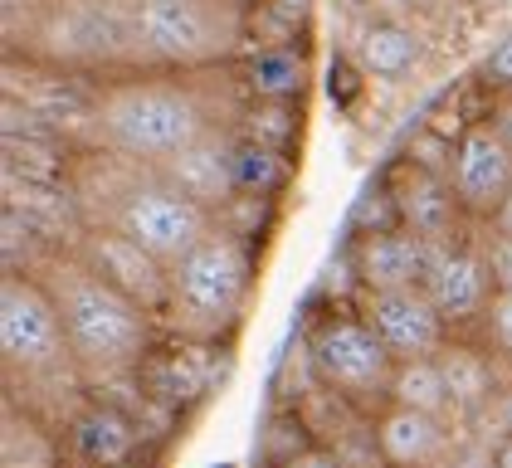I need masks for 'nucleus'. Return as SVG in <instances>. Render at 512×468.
Here are the masks:
<instances>
[{
    "label": "nucleus",
    "instance_id": "f257e3e1",
    "mask_svg": "<svg viewBox=\"0 0 512 468\" xmlns=\"http://www.w3.org/2000/svg\"><path fill=\"white\" fill-rule=\"evenodd\" d=\"M249 93L225 69H127L88 88V147L161 166L215 132H235Z\"/></svg>",
    "mask_w": 512,
    "mask_h": 468
},
{
    "label": "nucleus",
    "instance_id": "f03ea898",
    "mask_svg": "<svg viewBox=\"0 0 512 468\" xmlns=\"http://www.w3.org/2000/svg\"><path fill=\"white\" fill-rule=\"evenodd\" d=\"M74 200L83 210V225H108L137 244H147L161 264H176L196 249L215 215L196 205L186 191H176L161 166L132 161V156L88 147L74 161Z\"/></svg>",
    "mask_w": 512,
    "mask_h": 468
},
{
    "label": "nucleus",
    "instance_id": "7ed1b4c3",
    "mask_svg": "<svg viewBox=\"0 0 512 468\" xmlns=\"http://www.w3.org/2000/svg\"><path fill=\"white\" fill-rule=\"evenodd\" d=\"M35 273L54 293V308H59L83 381H118L142 371V361L157 351V312H147L137 298L113 288L74 249H49Z\"/></svg>",
    "mask_w": 512,
    "mask_h": 468
},
{
    "label": "nucleus",
    "instance_id": "20e7f679",
    "mask_svg": "<svg viewBox=\"0 0 512 468\" xmlns=\"http://www.w3.org/2000/svg\"><path fill=\"white\" fill-rule=\"evenodd\" d=\"M254 244L210 225L186 259L171 264V298L161 322L186 342H225L254 298Z\"/></svg>",
    "mask_w": 512,
    "mask_h": 468
},
{
    "label": "nucleus",
    "instance_id": "39448f33",
    "mask_svg": "<svg viewBox=\"0 0 512 468\" xmlns=\"http://www.w3.org/2000/svg\"><path fill=\"white\" fill-rule=\"evenodd\" d=\"M137 69H225L249 54V0H132Z\"/></svg>",
    "mask_w": 512,
    "mask_h": 468
},
{
    "label": "nucleus",
    "instance_id": "423d86ee",
    "mask_svg": "<svg viewBox=\"0 0 512 468\" xmlns=\"http://www.w3.org/2000/svg\"><path fill=\"white\" fill-rule=\"evenodd\" d=\"M0 361L15 386L30 390L83 381L54 293L30 269H0Z\"/></svg>",
    "mask_w": 512,
    "mask_h": 468
},
{
    "label": "nucleus",
    "instance_id": "0eeeda50",
    "mask_svg": "<svg viewBox=\"0 0 512 468\" xmlns=\"http://www.w3.org/2000/svg\"><path fill=\"white\" fill-rule=\"evenodd\" d=\"M25 54L69 74H127L137 69L132 49V0H49L40 5Z\"/></svg>",
    "mask_w": 512,
    "mask_h": 468
},
{
    "label": "nucleus",
    "instance_id": "6e6552de",
    "mask_svg": "<svg viewBox=\"0 0 512 468\" xmlns=\"http://www.w3.org/2000/svg\"><path fill=\"white\" fill-rule=\"evenodd\" d=\"M308 356H313L317 381L342 395L356 410H381L391 395L395 351L376 337V327L361 312H327L308 327Z\"/></svg>",
    "mask_w": 512,
    "mask_h": 468
},
{
    "label": "nucleus",
    "instance_id": "1a4fd4ad",
    "mask_svg": "<svg viewBox=\"0 0 512 468\" xmlns=\"http://www.w3.org/2000/svg\"><path fill=\"white\" fill-rule=\"evenodd\" d=\"M449 191L464 205V215L473 220H493V210L508 200L512 191V147L503 142V132L478 117L464 127V137L454 142V166H449Z\"/></svg>",
    "mask_w": 512,
    "mask_h": 468
},
{
    "label": "nucleus",
    "instance_id": "9d476101",
    "mask_svg": "<svg viewBox=\"0 0 512 468\" xmlns=\"http://www.w3.org/2000/svg\"><path fill=\"white\" fill-rule=\"evenodd\" d=\"M88 269H98L113 288H122L127 298H137L147 312H166V298H171V264H161L157 254L127 234L108 230V225H83L79 244H74Z\"/></svg>",
    "mask_w": 512,
    "mask_h": 468
},
{
    "label": "nucleus",
    "instance_id": "9b49d317",
    "mask_svg": "<svg viewBox=\"0 0 512 468\" xmlns=\"http://www.w3.org/2000/svg\"><path fill=\"white\" fill-rule=\"evenodd\" d=\"M425 293L434 298V308L444 312L449 327L483 322L488 303L498 298V278H493V264H488V244H459V239H444V244L434 249Z\"/></svg>",
    "mask_w": 512,
    "mask_h": 468
},
{
    "label": "nucleus",
    "instance_id": "f8f14e48",
    "mask_svg": "<svg viewBox=\"0 0 512 468\" xmlns=\"http://www.w3.org/2000/svg\"><path fill=\"white\" fill-rule=\"evenodd\" d=\"M361 317L376 327V337L395 351V361H415V356H439L444 342L454 337V327L444 322V312L434 308L425 288H395V293H361Z\"/></svg>",
    "mask_w": 512,
    "mask_h": 468
},
{
    "label": "nucleus",
    "instance_id": "ddd939ff",
    "mask_svg": "<svg viewBox=\"0 0 512 468\" xmlns=\"http://www.w3.org/2000/svg\"><path fill=\"white\" fill-rule=\"evenodd\" d=\"M434 239L405 230H376V234H356L352 239V273L361 293H395V288H425L434 264Z\"/></svg>",
    "mask_w": 512,
    "mask_h": 468
},
{
    "label": "nucleus",
    "instance_id": "4468645a",
    "mask_svg": "<svg viewBox=\"0 0 512 468\" xmlns=\"http://www.w3.org/2000/svg\"><path fill=\"white\" fill-rule=\"evenodd\" d=\"M371 434L386 468H444L454 454V429L439 415L410 410V405H381L371 415Z\"/></svg>",
    "mask_w": 512,
    "mask_h": 468
},
{
    "label": "nucleus",
    "instance_id": "2eb2a0df",
    "mask_svg": "<svg viewBox=\"0 0 512 468\" xmlns=\"http://www.w3.org/2000/svg\"><path fill=\"white\" fill-rule=\"evenodd\" d=\"M142 449V425L113 405V400H88L69 420V454L79 468H127Z\"/></svg>",
    "mask_w": 512,
    "mask_h": 468
},
{
    "label": "nucleus",
    "instance_id": "dca6fc26",
    "mask_svg": "<svg viewBox=\"0 0 512 468\" xmlns=\"http://www.w3.org/2000/svg\"><path fill=\"white\" fill-rule=\"evenodd\" d=\"M161 176L215 215L239 191L235 186V132H215V137H205L196 147L176 152L171 161H161Z\"/></svg>",
    "mask_w": 512,
    "mask_h": 468
},
{
    "label": "nucleus",
    "instance_id": "f3484780",
    "mask_svg": "<svg viewBox=\"0 0 512 468\" xmlns=\"http://www.w3.org/2000/svg\"><path fill=\"white\" fill-rule=\"evenodd\" d=\"M391 191H395L400 225H405V230L425 234V239H434V244L454 239V225L464 220V205L454 200V191H449V181H444V176L410 166V171L395 181Z\"/></svg>",
    "mask_w": 512,
    "mask_h": 468
},
{
    "label": "nucleus",
    "instance_id": "a211bd4d",
    "mask_svg": "<svg viewBox=\"0 0 512 468\" xmlns=\"http://www.w3.org/2000/svg\"><path fill=\"white\" fill-rule=\"evenodd\" d=\"M215 342H186L181 337V347L171 351V356H147L142 361V386L152 390V400L157 405H171V410H181V405H196L205 390L215 386V366L210 361H200V356H210Z\"/></svg>",
    "mask_w": 512,
    "mask_h": 468
},
{
    "label": "nucleus",
    "instance_id": "6ab92c4d",
    "mask_svg": "<svg viewBox=\"0 0 512 468\" xmlns=\"http://www.w3.org/2000/svg\"><path fill=\"white\" fill-rule=\"evenodd\" d=\"M439 371H444V386H449V400H454V415H488L498 390H503L498 376H493L488 347H473V342H459V337L444 342Z\"/></svg>",
    "mask_w": 512,
    "mask_h": 468
},
{
    "label": "nucleus",
    "instance_id": "aec40b11",
    "mask_svg": "<svg viewBox=\"0 0 512 468\" xmlns=\"http://www.w3.org/2000/svg\"><path fill=\"white\" fill-rule=\"evenodd\" d=\"M239 78L249 98H269V103H303L308 93V54L298 44H269V49H249L239 59Z\"/></svg>",
    "mask_w": 512,
    "mask_h": 468
},
{
    "label": "nucleus",
    "instance_id": "412c9836",
    "mask_svg": "<svg viewBox=\"0 0 512 468\" xmlns=\"http://www.w3.org/2000/svg\"><path fill=\"white\" fill-rule=\"evenodd\" d=\"M391 405H410V410H425L439 420H454V400L444 386V371H439V356H415V361H395L391 376Z\"/></svg>",
    "mask_w": 512,
    "mask_h": 468
},
{
    "label": "nucleus",
    "instance_id": "4be33fe9",
    "mask_svg": "<svg viewBox=\"0 0 512 468\" xmlns=\"http://www.w3.org/2000/svg\"><path fill=\"white\" fill-rule=\"evenodd\" d=\"M235 186L244 195L278 200L293 186V152H278V147H264V142L235 137Z\"/></svg>",
    "mask_w": 512,
    "mask_h": 468
},
{
    "label": "nucleus",
    "instance_id": "5701e85b",
    "mask_svg": "<svg viewBox=\"0 0 512 468\" xmlns=\"http://www.w3.org/2000/svg\"><path fill=\"white\" fill-rule=\"evenodd\" d=\"M356 64L371 78H405L420 64V39L400 25H366L356 39Z\"/></svg>",
    "mask_w": 512,
    "mask_h": 468
},
{
    "label": "nucleus",
    "instance_id": "b1692460",
    "mask_svg": "<svg viewBox=\"0 0 512 468\" xmlns=\"http://www.w3.org/2000/svg\"><path fill=\"white\" fill-rule=\"evenodd\" d=\"M235 137L264 142L278 152H293L303 142V103H269V98H249L235 122Z\"/></svg>",
    "mask_w": 512,
    "mask_h": 468
},
{
    "label": "nucleus",
    "instance_id": "393cba45",
    "mask_svg": "<svg viewBox=\"0 0 512 468\" xmlns=\"http://www.w3.org/2000/svg\"><path fill=\"white\" fill-rule=\"evenodd\" d=\"M0 468H59L54 464V444L30 415L20 420V410L10 405L5 410V454H0Z\"/></svg>",
    "mask_w": 512,
    "mask_h": 468
},
{
    "label": "nucleus",
    "instance_id": "a878e982",
    "mask_svg": "<svg viewBox=\"0 0 512 468\" xmlns=\"http://www.w3.org/2000/svg\"><path fill=\"white\" fill-rule=\"evenodd\" d=\"M269 220H274V200H264V195H244V191H235L220 210H215V225H225L230 234L249 239V244L269 230Z\"/></svg>",
    "mask_w": 512,
    "mask_h": 468
},
{
    "label": "nucleus",
    "instance_id": "bb28decb",
    "mask_svg": "<svg viewBox=\"0 0 512 468\" xmlns=\"http://www.w3.org/2000/svg\"><path fill=\"white\" fill-rule=\"evenodd\" d=\"M356 234H376V230H395L400 225V205H395V191L391 186H381V191H371L361 205H356L352 215Z\"/></svg>",
    "mask_w": 512,
    "mask_h": 468
},
{
    "label": "nucleus",
    "instance_id": "cd10ccee",
    "mask_svg": "<svg viewBox=\"0 0 512 468\" xmlns=\"http://www.w3.org/2000/svg\"><path fill=\"white\" fill-rule=\"evenodd\" d=\"M483 342H488V351H498V356H508L512 361V293H498L493 303H488V312H483Z\"/></svg>",
    "mask_w": 512,
    "mask_h": 468
},
{
    "label": "nucleus",
    "instance_id": "c85d7f7f",
    "mask_svg": "<svg viewBox=\"0 0 512 468\" xmlns=\"http://www.w3.org/2000/svg\"><path fill=\"white\" fill-rule=\"evenodd\" d=\"M478 74H483V83H488L493 93L512 88V30L498 39V44H493L488 54H483V69H478Z\"/></svg>",
    "mask_w": 512,
    "mask_h": 468
},
{
    "label": "nucleus",
    "instance_id": "c756f323",
    "mask_svg": "<svg viewBox=\"0 0 512 468\" xmlns=\"http://www.w3.org/2000/svg\"><path fill=\"white\" fill-rule=\"evenodd\" d=\"M488 264H493V278H498V293H512V234L488 239Z\"/></svg>",
    "mask_w": 512,
    "mask_h": 468
},
{
    "label": "nucleus",
    "instance_id": "7c9ffc66",
    "mask_svg": "<svg viewBox=\"0 0 512 468\" xmlns=\"http://www.w3.org/2000/svg\"><path fill=\"white\" fill-rule=\"evenodd\" d=\"M493 444H498V439L464 444V449H454V454H449V464H444V468H498V459H493Z\"/></svg>",
    "mask_w": 512,
    "mask_h": 468
},
{
    "label": "nucleus",
    "instance_id": "2f4dec72",
    "mask_svg": "<svg viewBox=\"0 0 512 468\" xmlns=\"http://www.w3.org/2000/svg\"><path fill=\"white\" fill-rule=\"evenodd\" d=\"M278 468H347V464H342V454L332 444H308L303 454H293L288 464H278Z\"/></svg>",
    "mask_w": 512,
    "mask_h": 468
},
{
    "label": "nucleus",
    "instance_id": "473e14b6",
    "mask_svg": "<svg viewBox=\"0 0 512 468\" xmlns=\"http://www.w3.org/2000/svg\"><path fill=\"white\" fill-rule=\"evenodd\" d=\"M488 122L503 132V142L512 147V88H503L498 98H493V108H488Z\"/></svg>",
    "mask_w": 512,
    "mask_h": 468
},
{
    "label": "nucleus",
    "instance_id": "72a5a7b5",
    "mask_svg": "<svg viewBox=\"0 0 512 468\" xmlns=\"http://www.w3.org/2000/svg\"><path fill=\"white\" fill-rule=\"evenodd\" d=\"M493 420H498V434H512V386L498 390V400H493V410H488Z\"/></svg>",
    "mask_w": 512,
    "mask_h": 468
},
{
    "label": "nucleus",
    "instance_id": "f704fd0d",
    "mask_svg": "<svg viewBox=\"0 0 512 468\" xmlns=\"http://www.w3.org/2000/svg\"><path fill=\"white\" fill-rule=\"evenodd\" d=\"M269 10H278V15H288V20H303L308 10H313V0H264Z\"/></svg>",
    "mask_w": 512,
    "mask_h": 468
},
{
    "label": "nucleus",
    "instance_id": "c9c22d12",
    "mask_svg": "<svg viewBox=\"0 0 512 468\" xmlns=\"http://www.w3.org/2000/svg\"><path fill=\"white\" fill-rule=\"evenodd\" d=\"M488 230L493 234H512V191H508V200L493 210V220H488Z\"/></svg>",
    "mask_w": 512,
    "mask_h": 468
},
{
    "label": "nucleus",
    "instance_id": "e433bc0d",
    "mask_svg": "<svg viewBox=\"0 0 512 468\" xmlns=\"http://www.w3.org/2000/svg\"><path fill=\"white\" fill-rule=\"evenodd\" d=\"M493 459H498V468H512V434H498V444H493Z\"/></svg>",
    "mask_w": 512,
    "mask_h": 468
},
{
    "label": "nucleus",
    "instance_id": "4c0bfd02",
    "mask_svg": "<svg viewBox=\"0 0 512 468\" xmlns=\"http://www.w3.org/2000/svg\"><path fill=\"white\" fill-rule=\"evenodd\" d=\"M74 468H79V464H74Z\"/></svg>",
    "mask_w": 512,
    "mask_h": 468
}]
</instances>
